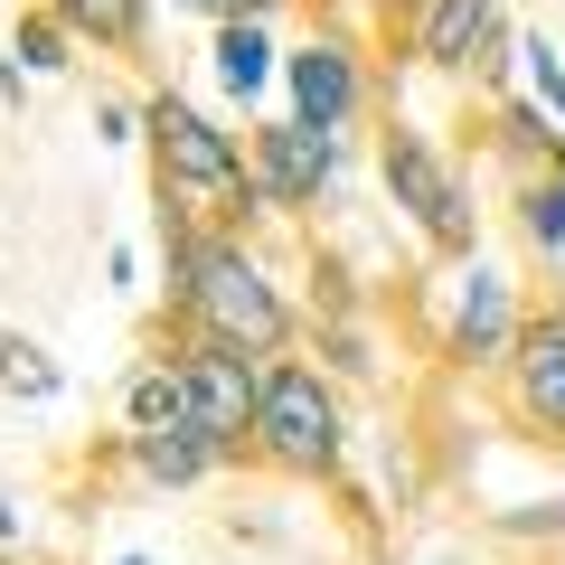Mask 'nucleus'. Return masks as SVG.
<instances>
[{
	"label": "nucleus",
	"instance_id": "nucleus-1",
	"mask_svg": "<svg viewBox=\"0 0 565 565\" xmlns=\"http://www.w3.org/2000/svg\"><path fill=\"white\" fill-rule=\"evenodd\" d=\"M170 282H180V302L199 311V330L207 340H236V349H282V292L274 282H264V264L255 255H236V245H180V255H170Z\"/></svg>",
	"mask_w": 565,
	"mask_h": 565
},
{
	"label": "nucleus",
	"instance_id": "nucleus-2",
	"mask_svg": "<svg viewBox=\"0 0 565 565\" xmlns=\"http://www.w3.org/2000/svg\"><path fill=\"white\" fill-rule=\"evenodd\" d=\"M151 151H161V189L180 207H199V217H217V207L245 199V151L199 114V104H180V95L151 104Z\"/></svg>",
	"mask_w": 565,
	"mask_h": 565
},
{
	"label": "nucleus",
	"instance_id": "nucleus-3",
	"mask_svg": "<svg viewBox=\"0 0 565 565\" xmlns=\"http://www.w3.org/2000/svg\"><path fill=\"white\" fill-rule=\"evenodd\" d=\"M255 452L282 471H330L340 462V396H330L311 367H274V377L255 386Z\"/></svg>",
	"mask_w": 565,
	"mask_h": 565
},
{
	"label": "nucleus",
	"instance_id": "nucleus-4",
	"mask_svg": "<svg viewBox=\"0 0 565 565\" xmlns=\"http://www.w3.org/2000/svg\"><path fill=\"white\" fill-rule=\"evenodd\" d=\"M255 386H264V367H255V349H236V340H199L180 359L189 424H199L207 444H245V424H255Z\"/></svg>",
	"mask_w": 565,
	"mask_h": 565
},
{
	"label": "nucleus",
	"instance_id": "nucleus-5",
	"mask_svg": "<svg viewBox=\"0 0 565 565\" xmlns=\"http://www.w3.org/2000/svg\"><path fill=\"white\" fill-rule=\"evenodd\" d=\"M386 189H396V207H415V226L434 245H452V255L471 245V199H462V180L434 161V141H424V132L386 141Z\"/></svg>",
	"mask_w": 565,
	"mask_h": 565
},
{
	"label": "nucleus",
	"instance_id": "nucleus-6",
	"mask_svg": "<svg viewBox=\"0 0 565 565\" xmlns=\"http://www.w3.org/2000/svg\"><path fill=\"white\" fill-rule=\"evenodd\" d=\"M330 170H340V141L311 132V122H274V132H255V189L274 207H311L330 189Z\"/></svg>",
	"mask_w": 565,
	"mask_h": 565
},
{
	"label": "nucleus",
	"instance_id": "nucleus-7",
	"mask_svg": "<svg viewBox=\"0 0 565 565\" xmlns=\"http://www.w3.org/2000/svg\"><path fill=\"white\" fill-rule=\"evenodd\" d=\"M282 85H292V122H311V132H340V122L359 114V66L330 39L292 47V57H282Z\"/></svg>",
	"mask_w": 565,
	"mask_h": 565
},
{
	"label": "nucleus",
	"instance_id": "nucleus-8",
	"mask_svg": "<svg viewBox=\"0 0 565 565\" xmlns=\"http://www.w3.org/2000/svg\"><path fill=\"white\" fill-rule=\"evenodd\" d=\"M509 349H519V405H527L537 424H556V434H565V311L509 330Z\"/></svg>",
	"mask_w": 565,
	"mask_h": 565
},
{
	"label": "nucleus",
	"instance_id": "nucleus-9",
	"mask_svg": "<svg viewBox=\"0 0 565 565\" xmlns=\"http://www.w3.org/2000/svg\"><path fill=\"white\" fill-rule=\"evenodd\" d=\"M490 29H500V0H424L415 57H424V66H471V57L490 47Z\"/></svg>",
	"mask_w": 565,
	"mask_h": 565
},
{
	"label": "nucleus",
	"instance_id": "nucleus-10",
	"mask_svg": "<svg viewBox=\"0 0 565 565\" xmlns=\"http://www.w3.org/2000/svg\"><path fill=\"white\" fill-rule=\"evenodd\" d=\"M509 330H519V321H509V282L481 264V274L462 282V311H452V349H462V359H500Z\"/></svg>",
	"mask_w": 565,
	"mask_h": 565
},
{
	"label": "nucleus",
	"instance_id": "nucleus-11",
	"mask_svg": "<svg viewBox=\"0 0 565 565\" xmlns=\"http://www.w3.org/2000/svg\"><path fill=\"white\" fill-rule=\"evenodd\" d=\"M217 452H226V444H207L199 424H161V434H132V471H141V481H170V490L199 481Z\"/></svg>",
	"mask_w": 565,
	"mask_h": 565
},
{
	"label": "nucleus",
	"instance_id": "nucleus-12",
	"mask_svg": "<svg viewBox=\"0 0 565 565\" xmlns=\"http://www.w3.org/2000/svg\"><path fill=\"white\" fill-rule=\"evenodd\" d=\"M264 76H274V39L255 20H226L217 29V85L226 95H264Z\"/></svg>",
	"mask_w": 565,
	"mask_h": 565
},
{
	"label": "nucleus",
	"instance_id": "nucleus-13",
	"mask_svg": "<svg viewBox=\"0 0 565 565\" xmlns=\"http://www.w3.org/2000/svg\"><path fill=\"white\" fill-rule=\"evenodd\" d=\"M122 415H132V434H161V424H189V396H180V367H141L132 396H122Z\"/></svg>",
	"mask_w": 565,
	"mask_h": 565
},
{
	"label": "nucleus",
	"instance_id": "nucleus-14",
	"mask_svg": "<svg viewBox=\"0 0 565 565\" xmlns=\"http://www.w3.org/2000/svg\"><path fill=\"white\" fill-rule=\"evenodd\" d=\"M57 29L66 39H104V47H122L141 29V0H57Z\"/></svg>",
	"mask_w": 565,
	"mask_h": 565
},
{
	"label": "nucleus",
	"instance_id": "nucleus-15",
	"mask_svg": "<svg viewBox=\"0 0 565 565\" xmlns=\"http://www.w3.org/2000/svg\"><path fill=\"white\" fill-rule=\"evenodd\" d=\"M0 386H10V396H57V367H47V349L0 340Z\"/></svg>",
	"mask_w": 565,
	"mask_h": 565
},
{
	"label": "nucleus",
	"instance_id": "nucleus-16",
	"mask_svg": "<svg viewBox=\"0 0 565 565\" xmlns=\"http://www.w3.org/2000/svg\"><path fill=\"white\" fill-rule=\"evenodd\" d=\"M519 57H527V95H537V114L565 132V66H556V47H546V39H527Z\"/></svg>",
	"mask_w": 565,
	"mask_h": 565
},
{
	"label": "nucleus",
	"instance_id": "nucleus-17",
	"mask_svg": "<svg viewBox=\"0 0 565 565\" xmlns=\"http://www.w3.org/2000/svg\"><path fill=\"white\" fill-rule=\"evenodd\" d=\"M519 207H527V245H546V255H556V245H565V180H537Z\"/></svg>",
	"mask_w": 565,
	"mask_h": 565
},
{
	"label": "nucleus",
	"instance_id": "nucleus-18",
	"mask_svg": "<svg viewBox=\"0 0 565 565\" xmlns=\"http://www.w3.org/2000/svg\"><path fill=\"white\" fill-rule=\"evenodd\" d=\"M47 66H66V29L57 20H29L20 29V76H47Z\"/></svg>",
	"mask_w": 565,
	"mask_h": 565
},
{
	"label": "nucleus",
	"instance_id": "nucleus-19",
	"mask_svg": "<svg viewBox=\"0 0 565 565\" xmlns=\"http://www.w3.org/2000/svg\"><path fill=\"white\" fill-rule=\"evenodd\" d=\"M500 141H509V151H519V161H537V151H556L565 132H546V114H537V104H519V114L500 122Z\"/></svg>",
	"mask_w": 565,
	"mask_h": 565
},
{
	"label": "nucleus",
	"instance_id": "nucleus-20",
	"mask_svg": "<svg viewBox=\"0 0 565 565\" xmlns=\"http://www.w3.org/2000/svg\"><path fill=\"white\" fill-rule=\"evenodd\" d=\"M180 10H207V20H264V10H274V0H180Z\"/></svg>",
	"mask_w": 565,
	"mask_h": 565
},
{
	"label": "nucleus",
	"instance_id": "nucleus-21",
	"mask_svg": "<svg viewBox=\"0 0 565 565\" xmlns=\"http://www.w3.org/2000/svg\"><path fill=\"white\" fill-rule=\"evenodd\" d=\"M0 546H20V509L10 500H0Z\"/></svg>",
	"mask_w": 565,
	"mask_h": 565
},
{
	"label": "nucleus",
	"instance_id": "nucleus-22",
	"mask_svg": "<svg viewBox=\"0 0 565 565\" xmlns=\"http://www.w3.org/2000/svg\"><path fill=\"white\" fill-rule=\"evenodd\" d=\"M122 565H141V556H122Z\"/></svg>",
	"mask_w": 565,
	"mask_h": 565
}]
</instances>
